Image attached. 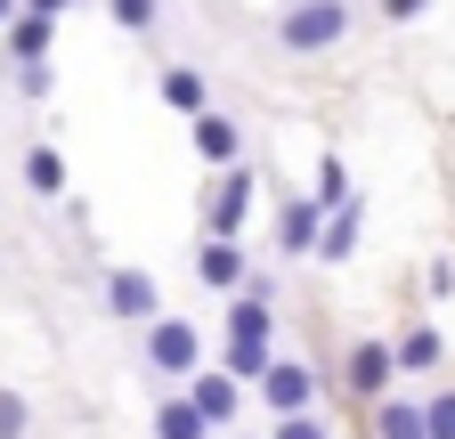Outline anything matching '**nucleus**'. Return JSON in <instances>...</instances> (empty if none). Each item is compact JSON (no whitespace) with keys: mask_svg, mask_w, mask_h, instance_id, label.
Returning <instances> with one entry per match:
<instances>
[{"mask_svg":"<svg viewBox=\"0 0 455 439\" xmlns=\"http://www.w3.org/2000/svg\"><path fill=\"white\" fill-rule=\"evenodd\" d=\"M49 25H57V17H41V9H25V17H9V49H17V66H33V58H49Z\"/></svg>","mask_w":455,"mask_h":439,"instance_id":"nucleus-13","label":"nucleus"},{"mask_svg":"<svg viewBox=\"0 0 455 439\" xmlns=\"http://www.w3.org/2000/svg\"><path fill=\"white\" fill-rule=\"evenodd\" d=\"M309 196H317L325 212H341V204H350V172H341V155H325V163H317V188H309Z\"/></svg>","mask_w":455,"mask_h":439,"instance_id":"nucleus-19","label":"nucleus"},{"mask_svg":"<svg viewBox=\"0 0 455 439\" xmlns=\"http://www.w3.org/2000/svg\"><path fill=\"white\" fill-rule=\"evenodd\" d=\"M25 423H33L25 399H17V391H0V439H25Z\"/></svg>","mask_w":455,"mask_h":439,"instance_id":"nucleus-23","label":"nucleus"},{"mask_svg":"<svg viewBox=\"0 0 455 439\" xmlns=\"http://www.w3.org/2000/svg\"><path fill=\"white\" fill-rule=\"evenodd\" d=\"M341 33H350V0H284V17H276V41L293 58H325Z\"/></svg>","mask_w":455,"mask_h":439,"instance_id":"nucleus-1","label":"nucleus"},{"mask_svg":"<svg viewBox=\"0 0 455 439\" xmlns=\"http://www.w3.org/2000/svg\"><path fill=\"white\" fill-rule=\"evenodd\" d=\"M212 431H220V423H212L188 391H180V399H163V415H155V439H212Z\"/></svg>","mask_w":455,"mask_h":439,"instance_id":"nucleus-11","label":"nucleus"},{"mask_svg":"<svg viewBox=\"0 0 455 439\" xmlns=\"http://www.w3.org/2000/svg\"><path fill=\"white\" fill-rule=\"evenodd\" d=\"M196 277H204V285H220V293H236V285L252 277V260H244V244H236V236H212V244L196 252Z\"/></svg>","mask_w":455,"mask_h":439,"instance_id":"nucleus-5","label":"nucleus"},{"mask_svg":"<svg viewBox=\"0 0 455 439\" xmlns=\"http://www.w3.org/2000/svg\"><path fill=\"white\" fill-rule=\"evenodd\" d=\"M374 431H382V439H431V423H423L415 399H382V407H374Z\"/></svg>","mask_w":455,"mask_h":439,"instance_id":"nucleus-12","label":"nucleus"},{"mask_svg":"<svg viewBox=\"0 0 455 439\" xmlns=\"http://www.w3.org/2000/svg\"><path fill=\"white\" fill-rule=\"evenodd\" d=\"M106 301H114V317H139V325L163 317V293H155L147 268H114V277H106Z\"/></svg>","mask_w":455,"mask_h":439,"instance_id":"nucleus-3","label":"nucleus"},{"mask_svg":"<svg viewBox=\"0 0 455 439\" xmlns=\"http://www.w3.org/2000/svg\"><path fill=\"white\" fill-rule=\"evenodd\" d=\"M317 220H325V204H317V196L284 204V212H276V244H284V252H317V236H325Z\"/></svg>","mask_w":455,"mask_h":439,"instance_id":"nucleus-9","label":"nucleus"},{"mask_svg":"<svg viewBox=\"0 0 455 439\" xmlns=\"http://www.w3.org/2000/svg\"><path fill=\"white\" fill-rule=\"evenodd\" d=\"M188 399H196L212 423H228V415H236V399H244V382L228 374V366H220V374H204V366H196V374H188Z\"/></svg>","mask_w":455,"mask_h":439,"instance_id":"nucleus-8","label":"nucleus"},{"mask_svg":"<svg viewBox=\"0 0 455 439\" xmlns=\"http://www.w3.org/2000/svg\"><path fill=\"white\" fill-rule=\"evenodd\" d=\"M25 9H41V17H66V9H74V0H25Z\"/></svg>","mask_w":455,"mask_h":439,"instance_id":"nucleus-25","label":"nucleus"},{"mask_svg":"<svg viewBox=\"0 0 455 439\" xmlns=\"http://www.w3.org/2000/svg\"><path fill=\"white\" fill-rule=\"evenodd\" d=\"M260 391H268V407H276V415H301V407L317 399V374H309V366H293V358H276V366L260 374Z\"/></svg>","mask_w":455,"mask_h":439,"instance_id":"nucleus-6","label":"nucleus"},{"mask_svg":"<svg viewBox=\"0 0 455 439\" xmlns=\"http://www.w3.org/2000/svg\"><path fill=\"white\" fill-rule=\"evenodd\" d=\"M196 155H204V163H220V172H228V163L244 155V131L228 123V115H212V106H204V115H196Z\"/></svg>","mask_w":455,"mask_h":439,"instance_id":"nucleus-10","label":"nucleus"},{"mask_svg":"<svg viewBox=\"0 0 455 439\" xmlns=\"http://www.w3.org/2000/svg\"><path fill=\"white\" fill-rule=\"evenodd\" d=\"M25 188L33 196H66V163H57V147H33L25 155Z\"/></svg>","mask_w":455,"mask_h":439,"instance_id":"nucleus-16","label":"nucleus"},{"mask_svg":"<svg viewBox=\"0 0 455 439\" xmlns=\"http://www.w3.org/2000/svg\"><path fill=\"white\" fill-rule=\"evenodd\" d=\"M423 423H431V439H455V391L423 399Z\"/></svg>","mask_w":455,"mask_h":439,"instance_id":"nucleus-22","label":"nucleus"},{"mask_svg":"<svg viewBox=\"0 0 455 439\" xmlns=\"http://www.w3.org/2000/svg\"><path fill=\"white\" fill-rule=\"evenodd\" d=\"M390 350H398V366H407V374H423V366H439V334H431V325H407V334H398Z\"/></svg>","mask_w":455,"mask_h":439,"instance_id":"nucleus-17","label":"nucleus"},{"mask_svg":"<svg viewBox=\"0 0 455 439\" xmlns=\"http://www.w3.org/2000/svg\"><path fill=\"white\" fill-rule=\"evenodd\" d=\"M350 244H358V196H350V204H341V212L325 220V236H317V252H325V260H350Z\"/></svg>","mask_w":455,"mask_h":439,"instance_id":"nucleus-15","label":"nucleus"},{"mask_svg":"<svg viewBox=\"0 0 455 439\" xmlns=\"http://www.w3.org/2000/svg\"><path fill=\"white\" fill-rule=\"evenodd\" d=\"M9 17H17V0H0V25H9Z\"/></svg>","mask_w":455,"mask_h":439,"instance_id":"nucleus-26","label":"nucleus"},{"mask_svg":"<svg viewBox=\"0 0 455 439\" xmlns=\"http://www.w3.org/2000/svg\"><path fill=\"white\" fill-rule=\"evenodd\" d=\"M106 17L123 25V33H147L155 25V0H106Z\"/></svg>","mask_w":455,"mask_h":439,"instance_id":"nucleus-20","label":"nucleus"},{"mask_svg":"<svg viewBox=\"0 0 455 439\" xmlns=\"http://www.w3.org/2000/svg\"><path fill=\"white\" fill-rule=\"evenodd\" d=\"M431 0H382V17H423Z\"/></svg>","mask_w":455,"mask_h":439,"instance_id":"nucleus-24","label":"nucleus"},{"mask_svg":"<svg viewBox=\"0 0 455 439\" xmlns=\"http://www.w3.org/2000/svg\"><path fill=\"white\" fill-rule=\"evenodd\" d=\"M390 374H398V350H390V342H358V350H350V391H358V399H382Z\"/></svg>","mask_w":455,"mask_h":439,"instance_id":"nucleus-7","label":"nucleus"},{"mask_svg":"<svg viewBox=\"0 0 455 439\" xmlns=\"http://www.w3.org/2000/svg\"><path fill=\"white\" fill-rule=\"evenodd\" d=\"M204 98H212V90H204V74H196V66H171V74H163V106H180V115H204Z\"/></svg>","mask_w":455,"mask_h":439,"instance_id":"nucleus-14","label":"nucleus"},{"mask_svg":"<svg viewBox=\"0 0 455 439\" xmlns=\"http://www.w3.org/2000/svg\"><path fill=\"white\" fill-rule=\"evenodd\" d=\"M276 439H333V423L301 407V415H284V423H276Z\"/></svg>","mask_w":455,"mask_h":439,"instance_id":"nucleus-21","label":"nucleus"},{"mask_svg":"<svg viewBox=\"0 0 455 439\" xmlns=\"http://www.w3.org/2000/svg\"><path fill=\"white\" fill-rule=\"evenodd\" d=\"M276 358H268V342H236V334H228V374H236V382H260Z\"/></svg>","mask_w":455,"mask_h":439,"instance_id":"nucleus-18","label":"nucleus"},{"mask_svg":"<svg viewBox=\"0 0 455 439\" xmlns=\"http://www.w3.org/2000/svg\"><path fill=\"white\" fill-rule=\"evenodd\" d=\"M147 366H155L163 382H188V374L204 366V334H196L188 317H155V325H147Z\"/></svg>","mask_w":455,"mask_h":439,"instance_id":"nucleus-2","label":"nucleus"},{"mask_svg":"<svg viewBox=\"0 0 455 439\" xmlns=\"http://www.w3.org/2000/svg\"><path fill=\"white\" fill-rule=\"evenodd\" d=\"M244 212H252V172H236V163H228L220 188H212V204H204V220H212V236H236Z\"/></svg>","mask_w":455,"mask_h":439,"instance_id":"nucleus-4","label":"nucleus"}]
</instances>
